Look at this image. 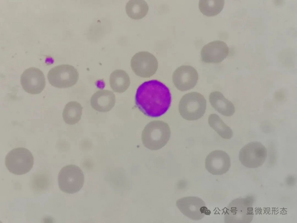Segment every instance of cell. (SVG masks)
<instances>
[{
	"label": "cell",
	"mask_w": 297,
	"mask_h": 223,
	"mask_svg": "<svg viewBox=\"0 0 297 223\" xmlns=\"http://www.w3.org/2000/svg\"><path fill=\"white\" fill-rule=\"evenodd\" d=\"M136 106L146 116L159 117L169 109L171 95L168 87L156 80L146 81L137 89L135 96Z\"/></svg>",
	"instance_id": "6da1fadb"
},
{
	"label": "cell",
	"mask_w": 297,
	"mask_h": 223,
	"mask_svg": "<svg viewBox=\"0 0 297 223\" xmlns=\"http://www.w3.org/2000/svg\"><path fill=\"white\" fill-rule=\"evenodd\" d=\"M170 135V129L167 123L154 120L148 123L144 127L141 134V140L146 147L156 150L167 144Z\"/></svg>",
	"instance_id": "7a4b0ae2"
},
{
	"label": "cell",
	"mask_w": 297,
	"mask_h": 223,
	"mask_svg": "<svg viewBox=\"0 0 297 223\" xmlns=\"http://www.w3.org/2000/svg\"><path fill=\"white\" fill-rule=\"evenodd\" d=\"M254 197L248 196L233 200L228 205L224 214L225 223H249L254 216Z\"/></svg>",
	"instance_id": "3957f363"
},
{
	"label": "cell",
	"mask_w": 297,
	"mask_h": 223,
	"mask_svg": "<svg viewBox=\"0 0 297 223\" xmlns=\"http://www.w3.org/2000/svg\"><path fill=\"white\" fill-rule=\"evenodd\" d=\"M206 106V101L202 95L197 92H191L182 97L179 102L178 109L184 119L193 121L203 116Z\"/></svg>",
	"instance_id": "277c9868"
},
{
	"label": "cell",
	"mask_w": 297,
	"mask_h": 223,
	"mask_svg": "<svg viewBox=\"0 0 297 223\" xmlns=\"http://www.w3.org/2000/svg\"><path fill=\"white\" fill-rule=\"evenodd\" d=\"M34 158L31 152L22 147L15 148L10 151L5 159V166L11 173L22 175L29 172L34 164Z\"/></svg>",
	"instance_id": "5b68a950"
},
{
	"label": "cell",
	"mask_w": 297,
	"mask_h": 223,
	"mask_svg": "<svg viewBox=\"0 0 297 223\" xmlns=\"http://www.w3.org/2000/svg\"><path fill=\"white\" fill-rule=\"evenodd\" d=\"M58 180L59 186L62 191L68 194L76 193L83 186V173L78 166L69 164L63 167L59 172Z\"/></svg>",
	"instance_id": "8992f818"
},
{
	"label": "cell",
	"mask_w": 297,
	"mask_h": 223,
	"mask_svg": "<svg viewBox=\"0 0 297 223\" xmlns=\"http://www.w3.org/2000/svg\"><path fill=\"white\" fill-rule=\"evenodd\" d=\"M79 74L73 66L68 64L59 65L52 68L47 74V78L52 86L59 88L71 87L77 82Z\"/></svg>",
	"instance_id": "52a82bcc"
},
{
	"label": "cell",
	"mask_w": 297,
	"mask_h": 223,
	"mask_svg": "<svg viewBox=\"0 0 297 223\" xmlns=\"http://www.w3.org/2000/svg\"><path fill=\"white\" fill-rule=\"evenodd\" d=\"M267 157L266 148L257 141L250 142L240 150L239 159L241 164L246 167L255 168L262 166Z\"/></svg>",
	"instance_id": "ba28073f"
},
{
	"label": "cell",
	"mask_w": 297,
	"mask_h": 223,
	"mask_svg": "<svg viewBox=\"0 0 297 223\" xmlns=\"http://www.w3.org/2000/svg\"><path fill=\"white\" fill-rule=\"evenodd\" d=\"M130 66L136 75L148 78L156 73L158 68V62L153 54L148 51H142L136 53L132 57Z\"/></svg>",
	"instance_id": "9c48e42d"
},
{
	"label": "cell",
	"mask_w": 297,
	"mask_h": 223,
	"mask_svg": "<svg viewBox=\"0 0 297 223\" xmlns=\"http://www.w3.org/2000/svg\"><path fill=\"white\" fill-rule=\"evenodd\" d=\"M176 205L184 215L192 220H200L205 215H209L211 213L204 202L197 197L181 198L176 201Z\"/></svg>",
	"instance_id": "30bf717a"
},
{
	"label": "cell",
	"mask_w": 297,
	"mask_h": 223,
	"mask_svg": "<svg viewBox=\"0 0 297 223\" xmlns=\"http://www.w3.org/2000/svg\"><path fill=\"white\" fill-rule=\"evenodd\" d=\"M20 82L23 89L31 94L40 93L46 85L43 73L39 69L34 67L24 70L21 76Z\"/></svg>",
	"instance_id": "8fae6325"
},
{
	"label": "cell",
	"mask_w": 297,
	"mask_h": 223,
	"mask_svg": "<svg viewBox=\"0 0 297 223\" xmlns=\"http://www.w3.org/2000/svg\"><path fill=\"white\" fill-rule=\"evenodd\" d=\"M198 79L196 70L189 65L178 67L172 75V81L175 87L181 91H186L194 87Z\"/></svg>",
	"instance_id": "7c38bea8"
},
{
	"label": "cell",
	"mask_w": 297,
	"mask_h": 223,
	"mask_svg": "<svg viewBox=\"0 0 297 223\" xmlns=\"http://www.w3.org/2000/svg\"><path fill=\"white\" fill-rule=\"evenodd\" d=\"M229 53V48L224 41L217 40L205 45L200 51L201 59L203 62L218 63L226 58Z\"/></svg>",
	"instance_id": "4fadbf2b"
},
{
	"label": "cell",
	"mask_w": 297,
	"mask_h": 223,
	"mask_svg": "<svg viewBox=\"0 0 297 223\" xmlns=\"http://www.w3.org/2000/svg\"><path fill=\"white\" fill-rule=\"evenodd\" d=\"M207 170L213 175H222L227 172L231 166L230 159L228 155L221 150L212 151L205 160Z\"/></svg>",
	"instance_id": "5bb4252c"
},
{
	"label": "cell",
	"mask_w": 297,
	"mask_h": 223,
	"mask_svg": "<svg viewBox=\"0 0 297 223\" xmlns=\"http://www.w3.org/2000/svg\"><path fill=\"white\" fill-rule=\"evenodd\" d=\"M116 97L113 92L107 90H99L91 96L90 104L92 108L99 112L110 111L114 106Z\"/></svg>",
	"instance_id": "9a60e30c"
},
{
	"label": "cell",
	"mask_w": 297,
	"mask_h": 223,
	"mask_svg": "<svg viewBox=\"0 0 297 223\" xmlns=\"http://www.w3.org/2000/svg\"><path fill=\"white\" fill-rule=\"evenodd\" d=\"M209 100L213 107L221 114L230 117L235 113L233 104L226 98L221 92L215 91L211 92Z\"/></svg>",
	"instance_id": "2e32d148"
},
{
	"label": "cell",
	"mask_w": 297,
	"mask_h": 223,
	"mask_svg": "<svg viewBox=\"0 0 297 223\" xmlns=\"http://www.w3.org/2000/svg\"><path fill=\"white\" fill-rule=\"evenodd\" d=\"M109 83L111 88L114 92L119 93H123L129 87L130 78L125 71L117 69L110 74Z\"/></svg>",
	"instance_id": "e0dca14e"
},
{
	"label": "cell",
	"mask_w": 297,
	"mask_h": 223,
	"mask_svg": "<svg viewBox=\"0 0 297 223\" xmlns=\"http://www.w3.org/2000/svg\"><path fill=\"white\" fill-rule=\"evenodd\" d=\"M83 109L81 104L76 101L68 103L62 113V117L65 122L69 125L78 123L81 118Z\"/></svg>",
	"instance_id": "ac0fdd59"
},
{
	"label": "cell",
	"mask_w": 297,
	"mask_h": 223,
	"mask_svg": "<svg viewBox=\"0 0 297 223\" xmlns=\"http://www.w3.org/2000/svg\"><path fill=\"white\" fill-rule=\"evenodd\" d=\"M148 6L143 0H130L127 3L126 12L128 16L135 20L142 19L147 14Z\"/></svg>",
	"instance_id": "d6986e66"
},
{
	"label": "cell",
	"mask_w": 297,
	"mask_h": 223,
	"mask_svg": "<svg viewBox=\"0 0 297 223\" xmlns=\"http://www.w3.org/2000/svg\"><path fill=\"white\" fill-rule=\"evenodd\" d=\"M208 122L210 126L222 138L229 139L233 136L232 129L216 114H212L209 115Z\"/></svg>",
	"instance_id": "ffe728a7"
},
{
	"label": "cell",
	"mask_w": 297,
	"mask_h": 223,
	"mask_svg": "<svg viewBox=\"0 0 297 223\" xmlns=\"http://www.w3.org/2000/svg\"><path fill=\"white\" fill-rule=\"evenodd\" d=\"M199 8L201 12L207 16L216 15L222 10L224 0H200Z\"/></svg>",
	"instance_id": "44dd1931"
}]
</instances>
